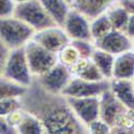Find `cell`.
<instances>
[{"label":"cell","mask_w":134,"mask_h":134,"mask_svg":"<svg viewBox=\"0 0 134 134\" xmlns=\"http://www.w3.org/2000/svg\"><path fill=\"white\" fill-rule=\"evenodd\" d=\"M87 128L89 134H109L110 132V128L101 119H97L91 122Z\"/></svg>","instance_id":"obj_26"},{"label":"cell","mask_w":134,"mask_h":134,"mask_svg":"<svg viewBox=\"0 0 134 134\" xmlns=\"http://www.w3.org/2000/svg\"><path fill=\"white\" fill-rule=\"evenodd\" d=\"M89 25H90V21L86 19L83 15L73 10H70L62 29L70 41H87L92 43Z\"/></svg>","instance_id":"obj_11"},{"label":"cell","mask_w":134,"mask_h":134,"mask_svg":"<svg viewBox=\"0 0 134 134\" xmlns=\"http://www.w3.org/2000/svg\"><path fill=\"white\" fill-rule=\"evenodd\" d=\"M35 33L29 26L14 16L0 18V42L10 51L24 47Z\"/></svg>","instance_id":"obj_3"},{"label":"cell","mask_w":134,"mask_h":134,"mask_svg":"<svg viewBox=\"0 0 134 134\" xmlns=\"http://www.w3.org/2000/svg\"><path fill=\"white\" fill-rule=\"evenodd\" d=\"M109 89V81L88 82L77 77H71L70 82L61 91V96L65 98H90L100 97Z\"/></svg>","instance_id":"obj_6"},{"label":"cell","mask_w":134,"mask_h":134,"mask_svg":"<svg viewBox=\"0 0 134 134\" xmlns=\"http://www.w3.org/2000/svg\"><path fill=\"white\" fill-rule=\"evenodd\" d=\"M26 59L33 79L42 76L58 63V55L48 52L35 41L30 40L24 46Z\"/></svg>","instance_id":"obj_5"},{"label":"cell","mask_w":134,"mask_h":134,"mask_svg":"<svg viewBox=\"0 0 134 134\" xmlns=\"http://www.w3.org/2000/svg\"><path fill=\"white\" fill-rule=\"evenodd\" d=\"M57 55H58V62L66 66L68 69L81 58L79 52L76 51V48L71 43L69 45H66L63 49H61Z\"/></svg>","instance_id":"obj_23"},{"label":"cell","mask_w":134,"mask_h":134,"mask_svg":"<svg viewBox=\"0 0 134 134\" xmlns=\"http://www.w3.org/2000/svg\"><path fill=\"white\" fill-rule=\"evenodd\" d=\"M16 1H0V18H7L13 16Z\"/></svg>","instance_id":"obj_27"},{"label":"cell","mask_w":134,"mask_h":134,"mask_svg":"<svg viewBox=\"0 0 134 134\" xmlns=\"http://www.w3.org/2000/svg\"><path fill=\"white\" fill-rule=\"evenodd\" d=\"M71 73L66 66L57 63L48 72L37 77V82L45 91L53 94H61V91L71 80Z\"/></svg>","instance_id":"obj_7"},{"label":"cell","mask_w":134,"mask_h":134,"mask_svg":"<svg viewBox=\"0 0 134 134\" xmlns=\"http://www.w3.org/2000/svg\"><path fill=\"white\" fill-rule=\"evenodd\" d=\"M94 48L101 49L113 56H118L133 51V40L125 32L111 30L109 33L93 43Z\"/></svg>","instance_id":"obj_9"},{"label":"cell","mask_w":134,"mask_h":134,"mask_svg":"<svg viewBox=\"0 0 134 134\" xmlns=\"http://www.w3.org/2000/svg\"><path fill=\"white\" fill-rule=\"evenodd\" d=\"M109 24L111 26V29L116 30V31H120V32H125L128 21L130 19V17L132 16L131 14H129L127 11H125L122 9L117 1H114L107 11L105 12Z\"/></svg>","instance_id":"obj_19"},{"label":"cell","mask_w":134,"mask_h":134,"mask_svg":"<svg viewBox=\"0 0 134 134\" xmlns=\"http://www.w3.org/2000/svg\"><path fill=\"white\" fill-rule=\"evenodd\" d=\"M89 28H90V36H91L92 43L99 41L100 39H102L107 33H109L113 30L105 13L102 14L101 16L97 17L96 19L91 20L90 25H89Z\"/></svg>","instance_id":"obj_21"},{"label":"cell","mask_w":134,"mask_h":134,"mask_svg":"<svg viewBox=\"0 0 134 134\" xmlns=\"http://www.w3.org/2000/svg\"><path fill=\"white\" fill-rule=\"evenodd\" d=\"M7 120L17 134H42V126L39 119L23 108L9 115Z\"/></svg>","instance_id":"obj_13"},{"label":"cell","mask_w":134,"mask_h":134,"mask_svg":"<svg viewBox=\"0 0 134 134\" xmlns=\"http://www.w3.org/2000/svg\"><path fill=\"white\" fill-rule=\"evenodd\" d=\"M31 40L47 49L48 52L55 54H58L71 42L63 29L59 27H53L36 32Z\"/></svg>","instance_id":"obj_10"},{"label":"cell","mask_w":134,"mask_h":134,"mask_svg":"<svg viewBox=\"0 0 134 134\" xmlns=\"http://www.w3.org/2000/svg\"><path fill=\"white\" fill-rule=\"evenodd\" d=\"M2 76L26 89L32 84L33 77L29 70L24 47L10 51Z\"/></svg>","instance_id":"obj_4"},{"label":"cell","mask_w":134,"mask_h":134,"mask_svg":"<svg viewBox=\"0 0 134 134\" xmlns=\"http://www.w3.org/2000/svg\"><path fill=\"white\" fill-rule=\"evenodd\" d=\"M109 134H133V127H111Z\"/></svg>","instance_id":"obj_30"},{"label":"cell","mask_w":134,"mask_h":134,"mask_svg":"<svg viewBox=\"0 0 134 134\" xmlns=\"http://www.w3.org/2000/svg\"><path fill=\"white\" fill-rule=\"evenodd\" d=\"M69 71L72 77H77L88 82H101L105 80L90 58H80L70 66Z\"/></svg>","instance_id":"obj_15"},{"label":"cell","mask_w":134,"mask_h":134,"mask_svg":"<svg viewBox=\"0 0 134 134\" xmlns=\"http://www.w3.org/2000/svg\"><path fill=\"white\" fill-rule=\"evenodd\" d=\"M9 54H10V49L2 42H0V76H2L4 65H5L8 57H9Z\"/></svg>","instance_id":"obj_28"},{"label":"cell","mask_w":134,"mask_h":134,"mask_svg":"<svg viewBox=\"0 0 134 134\" xmlns=\"http://www.w3.org/2000/svg\"><path fill=\"white\" fill-rule=\"evenodd\" d=\"M13 16L25 23L35 32L57 27L42 7L41 2L35 0L16 1Z\"/></svg>","instance_id":"obj_2"},{"label":"cell","mask_w":134,"mask_h":134,"mask_svg":"<svg viewBox=\"0 0 134 134\" xmlns=\"http://www.w3.org/2000/svg\"><path fill=\"white\" fill-rule=\"evenodd\" d=\"M117 2L129 14L133 15V1H117Z\"/></svg>","instance_id":"obj_31"},{"label":"cell","mask_w":134,"mask_h":134,"mask_svg":"<svg viewBox=\"0 0 134 134\" xmlns=\"http://www.w3.org/2000/svg\"><path fill=\"white\" fill-rule=\"evenodd\" d=\"M128 110L130 109H128L124 104H121L109 91V89L100 96L99 119L104 121L109 128L113 127L114 122L120 115Z\"/></svg>","instance_id":"obj_12"},{"label":"cell","mask_w":134,"mask_h":134,"mask_svg":"<svg viewBox=\"0 0 134 134\" xmlns=\"http://www.w3.org/2000/svg\"><path fill=\"white\" fill-rule=\"evenodd\" d=\"M114 1L109 0H75L68 1L71 10L83 15L86 19L91 21L104 14Z\"/></svg>","instance_id":"obj_14"},{"label":"cell","mask_w":134,"mask_h":134,"mask_svg":"<svg viewBox=\"0 0 134 134\" xmlns=\"http://www.w3.org/2000/svg\"><path fill=\"white\" fill-rule=\"evenodd\" d=\"M65 98V97H64ZM73 113L87 127L99 119L100 97L90 98H65Z\"/></svg>","instance_id":"obj_8"},{"label":"cell","mask_w":134,"mask_h":134,"mask_svg":"<svg viewBox=\"0 0 134 134\" xmlns=\"http://www.w3.org/2000/svg\"><path fill=\"white\" fill-rule=\"evenodd\" d=\"M21 108L19 98H3L0 99V117L7 118L9 115Z\"/></svg>","instance_id":"obj_24"},{"label":"cell","mask_w":134,"mask_h":134,"mask_svg":"<svg viewBox=\"0 0 134 134\" xmlns=\"http://www.w3.org/2000/svg\"><path fill=\"white\" fill-rule=\"evenodd\" d=\"M19 100L21 108L39 119L42 134H89L65 98L45 91L36 79Z\"/></svg>","instance_id":"obj_1"},{"label":"cell","mask_w":134,"mask_h":134,"mask_svg":"<svg viewBox=\"0 0 134 134\" xmlns=\"http://www.w3.org/2000/svg\"><path fill=\"white\" fill-rule=\"evenodd\" d=\"M26 91V88L20 87L0 76V99L3 98H19Z\"/></svg>","instance_id":"obj_22"},{"label":"cell","mask_w":134,"mask_h":134,"mask_svg":"<svg viewBox=\"0 0 134 134\" xmlns=\"http://www.w3.org/2000/svg\"><path fill=\"white\" fill-rule=\"evenodd\" d=\"M109 91L128 109L133 110V80H110Z\"/></svg>","instance_id":"obj_16"},{"label":"cell","mask_w":134,"mask_h":134,"mask_svg":"<svg viewBox=\"0 0 134 134\" xmlns=\"http://www.w3.org/2000/svg\"><path fill=\"white\" fill-rule=\"evenodd\" d=\"M90 59L93 62V64L97 66V69L100 71V73L102 74V76L104 79L107 81H110L115 56L110 55L108 53H105L101 49L94 48L92 54H91Z\"/></svg>","instance_id":"obj_20"},{"label":"cell","mask_w":134,"mask_h":134,"mask_svg":"<svg viewBox=\"0 0 134 134\" xmlns=\"http://www.w3.org/2000/svg\"><path fill=\"white\" fill-rule=\"evenodd\" d=\"M44 10L46 11L48 16L54 20L56 26L62 28L64 25L65 18L70 12V7L68 1L61 0H42L40 1Z\"/></svg>","instance_id":"obj_18"},{"label":"cell","mask_w":134,"mask_h":134,"mask_svg":"<svg viewBox=\"0 0 134 134\" xmlns=\"http://www.w3.org/2000/svg\"><path fill=\"white\" fill-rule=\"evenodd\" d=\"M133 51L115 56L111 80H132L134 73Z\"/></svg>","instance_id":"obj_17"},{"label":"cell","mask_w":134,"mask_h":134,"mask_svg":"<svg viewBox=\"0 0 134 134\" xmlns=\"http://www.w3.org/2000/svg\"><path fill=\"white\" fill-rule=\"evenodd\" d=\"M0 134H17L15 129L9 124L4 117H0Z\"/></svg>","instance_id":"obj_29"},{"label":"cell","mask_w":134,"mask_h":134,"mask_svg":"<svg viewBox=\"0 0 134 134\" xmlns=\"http://www.w3.org/2000/svg\"><path fill=\"white\" fill-rule=\"evenodd\" d=\"M70 43L76 48V51L79 52L81 58H90L91 57V54L94 49L93 43L87 42V41H71Z\"/></svg>","instance_id":"obj_25"}]
</instances>
